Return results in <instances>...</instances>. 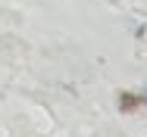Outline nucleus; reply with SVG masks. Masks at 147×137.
<instances>
[{
  "instance_id": "1",
  "label": "nucleus",
  "mask_w": 147,
  "mask_h": 137,
  "mask_svg": "<svg viewBox=\"0 0 147 137\" xmlns=\"http://www.w3.org/2000/svg\"><path fill=\"white\" fill-rule=\"evenodd\" d=\"M138 103H141V100H138V97H131V94H122V97H119V109H122V112L138 109Z\"/></svg>"
}]
</instances>
